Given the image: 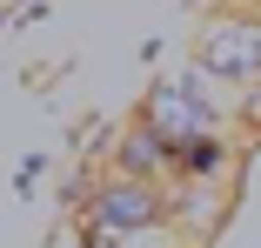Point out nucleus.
Returning a JSON list of instances; mask_svg holds the SVG:
<instances>
[{
	"mask_svg": "<svg viewBox=\"0 0 261 248\" xmlns=\"http://www.w3.org/2000/svg\"><path fill=\"white\" fill-rule=\"evenodd\" d=\"M174 221V194L161 181H141V175H108L87 188V228H114V235H147V228H168Z\"/></svg>",
	"mask_w": 261,
	"mask_h": 248,
	"instance_id": "f257e3e1",
	"label": "nucleus"
},
{
	"mask_svg": "<svg viewBox=\"0 0 261 248\" xmlns=\"http://www.w3.org/2000/svg\"><path fill=\"white\" fill-rule=\"evenodd\" d=\"M194 61H201L207 74H221L228 87H254V81H261V20H254V14L207 20L201 40H194Z\"/></svg>",
	"mask_w": 261,
	"mask_h": 248,
	"instance_id": "f03ea898",
	"label": "nucleus"
},
{
	"mask_svg": "<svg viewBox=\"0 0 261 248\" xmlns=\"http://www.w3.org/2000/svg\"><path fill=\"white\" fill-rule=\"evenodd\" d=\"M141 121H154L174 147H188V141H201V134H221V108L215 101H201V94L174 74V81H154L147 87V101H141Z\"/></svg>",
	"mask_w": 261,
	"mask_h": 248,
	"instance_id": "7ed1b4c3",
	"label": "nucleus"
},
{
	"mask_svg": "<svg viewBox=\"0 0 261 248\" xmlns=\"http://www.w3.org/2000/svg\"><path fill=\"white\" fill-rule=\"evenodd\" d=\"M114 175H141V181H174V141L154 121H127L114 134Z\"/></svg>",
	"mask_w": 261,
	"mask_h": 248,
	"instance_id": "20e7f679",
	"label": "nucleus"
},
{
	"mask_svg": "<svg viewBox=\"0 0 261 248\" xmlns=\"http://www.w3.org/2000/svg\"><path fill=\"white\" fill-rule=\"evenodd\" d=\"M228 215V181H174V228L215 235Z\"/></svg>",
	"mask_w": 261,
	"mask_h": 248,
	"instance_id": "39448f33",
	"label": "nucleus"
},
{
	"mask_svg": "<svg viewBox=\"0 0 261 248\" xmlns=\"http://www.w3.org/2000/svg\"><path fill=\"white\" fill-rule=\"evenodd\" d=\"M228 168H234L228 134H201V141L174 147V181H228Z\"/></svg>",
	"mask_w": 261,
	"mask_h": 248,
	"instance_id": "423d86ee",
	"label": "nucleus"
},
{
	"mask_svg": "<svg viewBox=\"0 0 261 248\" xmlns=\"http://www.w3.org/2000/svg\"><path fill=\"white\" fill-rule=\"evenodd\" d=\"M241 121H248V128H261V81H254V87H241Z\"/></svg>",
	"mask_w": 261,
	"mask_h": 248,
	"instance_id": "0eeeda50",
	"label": "nucleus"
},
{
	"mask_svg": "<svg viewBox=\"0 0 261 248\" xmlns=\"http://www.w3.org/2000/svg\"><path fill=\"white\" fill-rule=\"evenodd\" d=\"M154 248H174V241H154Z\"/></svg>",
	"mask_w": 261,
	"mask_h": 248,
	"instance_id": "6e6552de",
	"label": "nucleus"
}]
</instances>
